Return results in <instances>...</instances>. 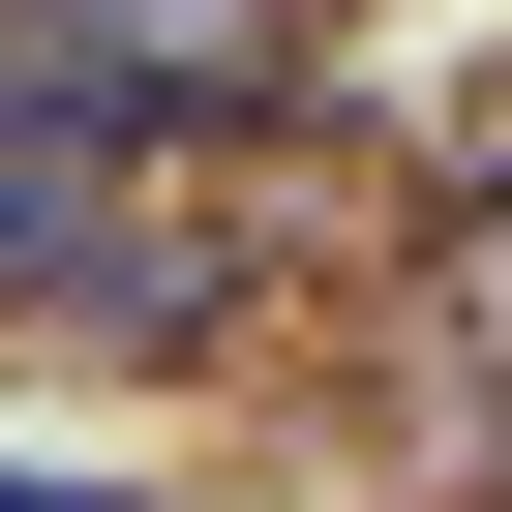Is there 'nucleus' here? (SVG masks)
Masks as SVG:
<instances>
[{
    "mask_svg": "<svg viewBox=\"0 0 512 512\" xmlns=\"http://www.w3.org/2000/svg\"><path fill=\"white\" fill-rule=\"evenodd\" d=\"M31 91H121V121H211V91H272V0H31Z\"/></svg>",
    "mask_w": 512,
    "mask_h": 512,
    "instance_id": "1",
    "label": "nucleus"
},
{
    "mask_svg": "<svg viewBox=\"0 0 512 512\" xmlns=\"http://www.w3.org/2000/svg\"><path fill=\"white\" fill-rule=\"evenodd\" d=\"M91 241H121V211H91V151H61V121H31V91H0V302H31V272H61V302H91Z\"/></svg>",
    "mask_w": 512,
    "mask_h": 512,
    "instance_id": "2",
    "label": "nucleus"
},
{
    "mask_svg": "<svg viewBox=\"0 0 512 512\" xmlns=\"http://www.w3.org/2000/svg\"><path fill=\"white\" fill-rule=\"evenodd\" d=\"M0 512H91V482H0Z\"/></svg>",
    "mask_w": 512,
    "mask_h": 512,
    "instance_id": "3",
    "label": "nucleus"
}]
</instances>
